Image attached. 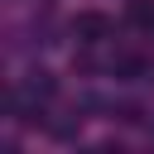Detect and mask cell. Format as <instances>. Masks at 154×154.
I'll list each match as a JSON object with an SVG mask.
<instances>
[{
	"mask_svg": "<svg viewBox=\"0 0 154 154\" xmlns=\"http://www.w3.org/2000/svg\"><path fill=\"white\" fill-rule=\"evenodd\" d=\"M130 24H154V0H135L130 5Z\"/></svg>",
	"mask_w": 154,
	"mask_h": 154,
	"instance_id": "2",
	"label": "cell"
},
{
	"mask_svg": "<svg viewBox=\"0 0 154 154\" xmlns=\"http://www.w3.org/2000/svg\"><path fill=\"white\" fill-rule=\"evenodd\" d=\"M72 29L82 34V43H96V38L106 34V19H101V14H82V19L72 24Z\"/></svg>",
	"mask_w": 154,
	"mask_h": 154,
	"instance_id": "1",
	"label": "cell"
}]
</instances>
